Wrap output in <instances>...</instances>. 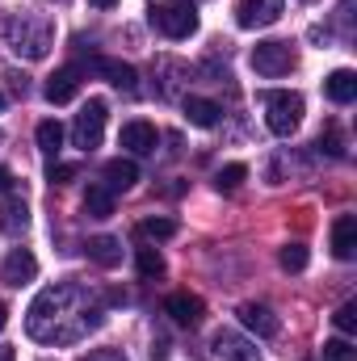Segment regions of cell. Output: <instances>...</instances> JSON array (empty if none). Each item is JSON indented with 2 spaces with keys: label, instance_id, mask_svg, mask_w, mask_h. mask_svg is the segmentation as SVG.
I'll use <instances>...</instances> for the list:
<instances>
[{
  "label": "cell",
  "instance_id": "5",
  "mask_svg": "<svg viewBox=\"0 0 357 361\" xmlns=\"http://www.w3.org/2000/svg\"><path fill=\"white\" fill-rule=\"evenodd\" d=\"M294 63H298V55H294V47L290 42H277V38H269V42H257L253 47V68H257V76H286V72H294Z\"/></svg>",
  "mask_w": 357,
  "mask_h": 361
},
{
  "label": "cell",
  "instance_id": "13",
  "mask_svg": "<svg viewBox=\"0 0 357 361\" xmlns=\"http://www.w3.org/2000/svg\"><path fill=\"white\" fill-rule=\"evenodd\" d=\"M42 92H47L51 105H68V101L80 92V68H59V72L47 80V89Z\"/></svg>",
  "mask_w": 357,
  "mask_h": 361
},
{
  "label": "cell",
  "instance_id": "17",
  "mask_svg": "<svg viewBox=\"0 0 357 361\" xmlns=\"http://www.w3.org/2000/svg\"><path fill=\"white\" fill-rule=\"evenodd\" d=\"M85 257H89L92 265H101V269H114L122 261V244L114 235H92L89 244H85Z\"/></svg>",
  "mask_w": 357,
  "mask_h": 361
},
{
  "label": "cell",
  "instance_id": "1",
  "mask_svg": "<svg viewBox=\"0 0 357 361\" xmlns=\"http://www.w3.org/2000/svg\"><path fill=\"white\" fill-rule=\"evenodd\" d=\"M101 315L105 311L92 290H85L80 281H55L30 302L25 332L42 345H76L101 328Z\"/></svg>",
  "mask_w": 357,
  "mask_h": 361
},
{
  "label": "cell",
  "instance_id": "9",
  "mask_svg": "<svg viewBox=\"0 0 357 361\" xmlns=\"http://www.w3.org/2000/svg\"><path fill=\"white\" fill-rule=\"evenodd\" d=\"M236 315H240V324H244L248 332H257L261 341H269V336L282 332V319L273 315V307H265V302H244Z\"/></svg>",
  "mask_w": 357,
  "mask_h": 361
},
{
  "label": "cell",
  "instance_id": "11",
  "mask_svg": "<svg viewBox=\"0 0 357 361\" xmlns=\"http://www.w3.org/2000/svg\"><path fill=\"white\" fill-rule=\"evenodd\" d=\"M118 139H122V147H126L131 156H152V152H156V143H160V135H156V126H152V122H143V118H135V122H126Z\"/></svg>",
  "mask_w": 357,
  "mask_h": 361
},
{
  "label": "cell",
  "instance_id": "28",
  "mask_svg": "<svg viewBox=\"0 0 357 361\" xmlns=\"http://www.w3.org/2000/svg\"><path fill=\"white\" fill-rule=\"evenodd\" d=\"M332 324H337L345 336H353V332H357V302H341V307H337V315H332Z\"/></svg>",
  "mask_w": 357,
  "mask_h": 361
},
{
  "label": "cell",
  "instance_id": "6",
  "mask_svg": "<svg viewBox=\"0 0 357 361\" xmlns=\"http://www.w3.org/2000/svg\"><path fill=\"white\" fill-rule=\"evenodd\" d=\"M101 135H105V101L92 97L89 105L76 114V122H72V143L92 152V147H101Z\"/></svg>",
  "mask_w": 357,
  "mask_h": 361
},
{
  "label": "cell",
  "instance_id": "4",
  "mask_svg": "<svg viewBox=\"0 0 357 361\" xmlns=\"http://www.w3.org/2000/svg\"><path fill=\"white\" fill-rule=\"evenodd\" d=\"M152 25L164 34V38H189V34H198V8H193V0H164V4H156L152 8Z\"/></svg>",
  "mask_w": 357,
  "mask_h": 361
},
{
  "label": "cell",
  "instance_id": "15",
  "mask_svg": "<svg viewBox=\"0 0 357 361\" xmlns=\"http://www.w3.org/2000/svg\"><path fill=\"white\" fill-rule=\"evenodd\" d=\"M0 273H4L8 286H25V281H34V273H38V257H34L30 248H13Z\"/></svg>",
  "mask_w": 357,
  "mask_h": 361
},
{
  "label": "cell",
  "instance_id": "24",
  "mask_svg": "<svg viewBox=\"0 0 357 361\" xmlns=\"http://www.w3.org/2000/svg\"><path fill=\"white\" fill-rule=\"evenodd\" d=\"M244 177H248V169H244V164H227V169H219V173H214V189H219V193H236V189L244 185Z\"/></svg>",
  "mask_w": 357,
  "mask_h": 361
},
{
  "label": "cell",
  "instance_id": "34",
  "mask_svg": "<svg viewBox=\"0 0 357 361\" xmlns=\"http://www.w3.org/2000/svg\"><path fill=\"white\" fill-rule=\"evenodd\" d=\"M92 8H114V4H118V0H89Z\"/></svg>",
  "mask_w": 357,
  "mask_h": 361
},
{
  "label": "cell",
  "instance_id": "20",
  "mask_svg": "<svg viewBox=\"0 0 357 361\" xmlns=\"http://www.w3.org/2000/svg\"><path fill=\"white\" fill-rule=\"evenodd\" d=\"M135 180H139V164H135V160L118 156V160H109V164H105V185H109L114 193H126V189H135Z\"/></svg>",
  "mask_w": 357,
  "mask_h": 361
},
{
  "label": "cell",
  "instance_id": "19",
  "mask_svg": "<svg viewBox=\"0 0 357 361\" xmlns=\"http://www.w3.org/2000/svg\"><path fill=\"white\" fill-rule=\"evenodd\" d=\"M324 97L332 101V105H349L357 97V76L349 72V68H337L328 80H324Z\"/></svg>",
  "mask_w": 357,
  "mask_h": 361
},
{
  "label": "cell",
  "instance_id": "10",
  "mask_svg": "<svg viewBox=\"0 0 357 361\" xmlns=\"http://www.w3.org/2000/svg\"><path fill=\"white\" fill-rule=\"evenodd\" d=\"M164 315H169L177 328H193V324H202V298L189 294V290H177V294L164 298Z\"/></svg>",
  "mask_w": 357,
  "mask_h": 361
},
{
  "label": "cell",
  "instance_id": "25",
  "mask_svg": "<svg viewBox=\"0 0 357 361\" xmlns=\"http://www.w3.org/2000/svg\"><path fill=\"white\" fill-rule=\"evenodd\" d=\"M277 265L286 273H303L307 269V248H303V244H286V248L277 252Z\"/></svg>",
  "mask_w": 357,
  "mask_h": 361
},
{
  "label": "cell",
  "instance_id": "3",
  "mask_svg": "<svg viewBox=\"0 0 357 361\" xmlns=\"http://www.w3.org/2000/svg\"><path fill=\"white\" fill-rule=\"evenodd\" d=\"M265 105V126L277 139H290L303 122V97L298 92H261Z\"/></svg>",
  "mask_w": 357,
  "mask_h": 361
},
{
  "label": "cell",
  "instance_id": "12",
  "mask_svg": "<svg viewBox=\"0 0 357 361\" xmlns=\"http://www.w3.org/2000/svg\"><path fill=\"white\" fill-rule=\"evenodd\" d=\"M92 72H97V76H105L114 89H122V92H135V89H139L135 68H131V63H122V59H92Z\"/></svg>",
  "mask_w": 357,
  "mask_h": 361
},
{
  "label": "cell",
  "instance_id": "22",
  "mask_svg": "<svg viewBox=\"0 0 357 361\" xmlns=\"http://www.w3.org/2000/svg\"><path fill=\"white\" fill-rule=\"evenodd\" d=\"M34 139H38V152H42V156H59V147H63V126H59L55 118H47V122H38Z\"/></svg>",
  "mask_w": 357,
  "mask_h": 361
},
{
  "label": "cell",
  "instance_id": "18",
  "mask_svg": "<svg viewBox=\"0 0 357 361\" xmlns=\"http://www.w3.org/2000/svg\"><path fill=\"white\" fill-rule=\"evenodd\" d=\"M219 105L210 101V97H185V118H189V126H198V130H210V126H219Z\"/></svg>",
  "mask_w": 357,
  "mask_h": 361
},
{
  "label": "cell",
  "instance_id": "27",
  "mask_svg": "<svg viewBox=\"0 0 357 361\" xmlns=\"http://www.w3.org/2000/svg\"><path fill=\"white\" fill-rule=\"evenodd\" d=\"M324 361H357V349L345 341V336H337V341H324Z\"/></svg>",
  "mask_w": 357,
  "mask_h": 361
},
{
  "label": "cell",
  "instance_id": "21",
  "mask_svg": "<svg viewBox=\"0 0 357 361\" xmlns=\"http://www.w3.org/2000/svg\"><path fill=\"white\" fill-rule=\"evenodd\" d=\"M85 214H89V219H109V214H114V189H109V185H89V193H85Z\"/></svg>",
  "mask_w": 357,
  "mask_h": 361
},
{
  "label": "cell",
  "instance_id": "35",
  "mask_svg": "<svg viewBox=\"0 0 357 361\" xmlns=\"http://www.w3.org/2000/svg\"><path fill=\"white\" fill-rule=\"evenodd\" d=\"M4 324H8V307L0 302V332H4Z\"/></svg>",
  "mask_w": 357,
  "mask_h": 361
},
{
  "label": "cell",
  "instance_id": "30",
  "mask_svg": "<svg viewBox=\"0 0 357 361\" xmlns=\"http://www.w3.org/2000/svg\"><path fill=\"white\" fill-rule=\"evenodd\" d=\"M315 147H320V152H328V156H345V147H341V135H337L332 126L320 135V143H315Z\"/></svg>",
  "mask_w": 357,
  "mask_h": 361
},
{
  "label": "cell",
  "instance_id": "33",
  "mask_svg": "<svg viewBox=\"0 0 357 361\" xmlns=\"http://www.w3.org/2000/svg\"><path fill=\"white\" fill-rule=\"evenodd\" d=\"M0 361H17V353H13L8 345H0Z\"/></svg>",
  "mask_w": 357,
  "mask_h": 361
},
{
  "label": "cell",
  "instance_id": "36",
  "mask_svg": "<svg viewBox=\"0 0 357 361\" xmlns=\"http://www.w3.org/2000/svg\"><path fill=\"white\" fill-rule=\"evenodd\" d=\"M0 109H4V92H0Z\"/></svg>",
  "mask_w": 357,
  "mask_h": 361
},
{
  "label": "cell",
  "instance_id": "37",
  "mask_svg": "<svg viewBox=\"0 0 357 361\" xmlns=\"http://www.w3.org/2000/svg\"><path fill=\"white\" fill-rule=\"evenodd\" d=\"M59 4H63V0H59Z\"/></svg>",
  "mask_w": 357,
  "mask_h": 361
},
{
  "label": "cell",
  "instance_id": "26",
  "mask_svg": "<svg viewBox=\"0 0 357 361\" xmlns=\"http://www.w3.org/2000/svg\"><path fill=\"white\" fill-rule=\"evenodd\" d=\"M135 261H139V273H143V277H160V273H164V257H160L152 244H147V248H139V252H135Z\"/></svg>",
  "mask_w": 357,
  "mask_h": 361
},
{
  "label": "cell",
  "instance_id": "14",
  "mask_svg": "<svg viewBox=\"0 0 357 361\" xmlns=\"http://www.w3.org/2000/svg\"><path fill=\"white\" fill-rule=\"evenodd\" d=\"M332 257L337 261H353L357 257V219L353 214H341L332 223Z\"/></svg>",
  "mask_w": 357,
  "mask_h": 361
},
{
  "label": "cell",
  "instance_id": "32",
  "mask_svg": "<svg viewBox=\"0 0 357 361\" xmlns=\"http://www.w3.org/2000/svg\"><path fill=\"white\" fill-rule=\"evenodd\" d=\"M8 189H13V173H8V169H0V193H8Z\"/></svg>",
  "mask_w": 357,
  "mask_h": 361
},
{
  "label": "cell",
  "instance_id": "8",
  "mask_svg": "<svg viewBox=\"0 0 357 361\" xmlns=\"http://www.w3.org/2000/svg\"><path fill=\"white\" fill-rule=\"evenodd\" d=\"M282 0H240V8H236V21H240V30H265L273 21H282Z\"/></svg>",
  "mask_w": 357,
  "mask_h": 361
},
{
  "label": "cell",
  "instance_id": "16",
  "mask_svg": "<svg viewBox=\"0 0 357 361\" xmlns=\"http://www.w3.org/2000/svg\"><path fill=\"white\" fill-rule=\"evenodd\" d=\"M25 227H30V206L21 197H4L0 202V231L4 235H25Z\"/></svg>",
  "mask_w": 357,
  "mask_h": 361
},
{
  "label": "cell",
  "instance_id": "23",
  "mask_svg": "<svg viewBox=\"0 0 357 361\" xmlns=\"http://www.w3.org/2000/svg\"><path fill=\"white\" fill-rule=\"evenodd\" d=\"M173 235H177V223H173V219H143V223H139V240L160 244V240H173Z\"/></svg>",
  "mask_w": 357,
  "mask_h": 361
},
{
  "label": "cell",
  "instance_id": "29",
  "mask_svg": "<svg viewBox=\"0 0 357 361\" xmlns=\"http://www.w3.org/2000/svg\"><path fill=\"white\" fill-rule=\"evenodd\" d=\"M76 177H80V164H51L47 169V180L51 185H72Z\"/></svg>",
  "mask_w": 357,
  "mask_h": 361
},
{
  "label": "cell",
  "instance_id": "31",
  "mask_svg": "<svg viewBox=\"0 0 357 361\" xmlns=\"http://www.w3.org/2000/svg\"><path fill=\"white\" fill-rule=\"evenodd\" d=\"M80 361H126V357L114 353V349H97V353H89V357H80Z\"/></svg>",
  "mask_w": 357,
  "mask_h": 361
},
{
  "label": "cell",
  "instance_id": "7",
  "mask_svg": "<svg viewBox=\"0 0 357 361\" xmlns=\"http://www.w3.org/2000/svg\"><path fill=\"white\" fill-rule=\"evenodd\" d=\"M210 349H214L219 361H265L261 349H257L248 336H240V332H231V328H219L214 341H210Z\"/></svg>",
  "mask_w": 357,
  "mask_h": 361
},
{
  "label": "cell",
  "instance_id": "2",
  "mask_svg": "<svg viewBox=\"0 0 357 361\" xmlns=\"http://www.w3.org/2000/svg\"><path fill=\"white\" fill-rule=\"evenodd\" d=\"M0 38L21 55V59H47L55 47V21L42 13H13L0 21Z\"/></svg>",
  "mask_w": 357,
  "mask_h": 361
}]
</instances>
